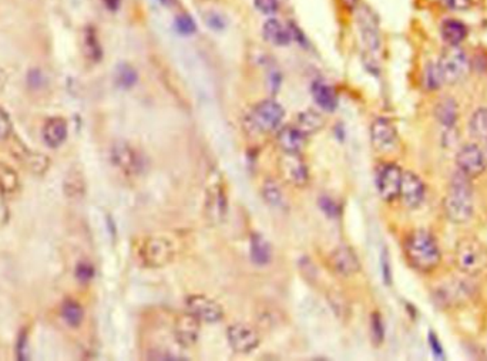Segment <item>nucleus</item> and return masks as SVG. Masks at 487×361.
I'll use <instances>...</instances> for the list:
<instances>
[{
	"label": "nucleus",
	"instance_id": "39448f33",
	"mask_svg": "<svg viewBox=\"0 0 487 361\" xmlns=\"http://www.w3.org/2000/svg\"><path fill=\"white\" fill-rule=\"evenodd\" d=\"M443 84H456L470 72V60L461 46H447L436 62Z\"/></svg>",
	"mask_w": 487,
	"mask_h": 361
},
{
	"label": "nucleus",
	"instance_id": "8fccbe9b",
	"mask_svg": "<svg viewBox=\"0 0 487 361\" xmlns=\"http://www.w3.org/2000/svg\"><path fill=\"white\" fill-rule=\"evenodd\" d=\"M158 2L163 5V6H173L176 2H177V0H158Z\"/></svg>",
	"mask_w": 487,
	"mask_h": 361
},
{
	"label": "nucleus",
	"instance_id": "412c9836",
	"mask_svg": "<svg viewBox=\"0 0 487 361\" xmlns=\"http://www.w3.org/2000/svg\"><path fill=\"white\" fill-rule=\"evenodd\" d=\"M469 35L468 26L459 19H446L440 24V36L447 46H461Z\"/></svg>",
	"mask_w": 487,
	"mask_h": 361
},
{
	"label": "nucleus",
	"instance_id": "f704fd0d",
	"mask_svg": "<svg viewBox=\"0 0 487 361\" xmlns=\"http://www.w3.org/2000/svg\"><path fill=\"white\" fill-rule=\"evenodd\" d=\"M423 85L429 90V92H435V90H439L440 87H443V81L438 69L436 63H429L424 67V73H423Z\"/></svg>",
	"mask_w": 487,
	"mask_h": 361
},
{
	"label": "nucleus",
	"instance_id": "20e7f679",
	"mask_svg": "<svg viewBox=\"0 0 487 361\" xmlns=\"http://www.w3.org/2000/svg\"><path fill=\"white\" fill-rule=\"evenodd\" d=\"M454 263L466 276H477L487 267V249L477 237L465 236L456 245Z\"/></svg>",
	"mask_w": 487,
	"mask_h": 361
},
{
	"label": "nucleus",
	"instance_id": "3c124183",
	"mask_svg": "<svg viewBox=\"0 0 487 361\" xmlns=\"http://www.w3.org/2000/svg\"><path fill=\"white\" fill-rule=\"evenodd\" d=\"M201 2H217V0H201Z\"/></svg>",
	"mask_w": 487,
	"mask_h": 361
},
{
	"label": "nucleus",
	"instance_id": "ddd939ff",
	"mask_svg": "<svg viewBox=\"0 0 487 361\" xmlns=\"http://www.w3.org/2000/svg\"><path fill=\"white\" fill-rule=\"evenodd\" d=\"M397 131L386 117H378L370 126V142L379 153H389L397 145Z\"/></svg>",
	"mask_w": 487,
	"mask_h": 361
},
{
	"label": "nucleus",
	"instance_id": "5701e85b",
	"mask_svg": "<svg viewBox=\"0 0 487 361\" xmlns=\"http://www.w3.org/2000/svg\"><path fill=\"white\" fill-rule=\"evenodd\" d=\"M311 93L312 97L324 111L327 112H333L338 107V96L333 87L327 84L322 80L313 81L311 85Z\"/></svg>",
	"mask_w": 487,
	"mask_h": 361
},
{
	"label": "nucleus",
	"instance_id": "473e14b6",
	"mask_svg": "<svg viewBox=\"0 0 487 361\" xmlns=\"http://www.w3.org/2000/svg\"><path fill=\"white\" fill-rule=\"evenodd\" d=\"M137 80H138V74L133 66L126 63L117 66L116 74H114V81H116L117 87L123 90H129L135 85Z\"/></svg>",
	"mask_w": 487,
	"mask_h": 361
},
{
	"label": "nucleus",
	"instance_id": "1a4fd4ad",
	"mask_svg": "<svg viewBox=\"0 0 487 361\" xmlns=\"http://www.w3.org/2000/svg\"><path fill=\"white\" fill-rule=\"evenodd\" d=\"M228 210L226 190L220 176H214L206 191V214L211 222H222Z\"/></svg>",
	"mask_w": 487,
	"mask_h": 361
},
{
	"label": "nucleus",
	"instance_id": "37998d69",
	"mask_svg": "<svg viewBox=\"0 0 487 361\" xmlns=\"http://www.w3.org/2000/svg\"><path fill=\"white\" fill-rule=\"evenodd\" d=\"M16 354H17V360H22V361L31 358V351H28V336L24 330L20 332V336L16 344Z\"/></svg>",
	"mask_w": 487,
	"mask_h": 361
},
{
	"label": "nucleus",
	"instance_id": "4c0bfd02",
	"mask_svg": "<svg viewBox=\"0 0 487 361\" xmlns=\"http://www.w3.org/2000/svg\"><path fill=\"white\" fill-rule=\"evenodd\" d=\"M96 275V269L90 262H79L74 269V276L81 283H89Z\"/></svg>",
	"mask_w": 487,
	"mask_h": 361
},
{
	"label": "nucleus",
	"instance_id": "f257e3e1",
	"mask_svg": "<svg viewBox=\"0 0 487 361\" xmlns=\"http://www.w3.org/2000/svg\"><path fill=\"white\" fill-rule=\"evenodd\" d=\"M404 253L412 269L431 275L442 263V251L438 239L426 229L411 230L404 240Z\"/></svg>",
	"mask_w": 487,
	"mask_h": 361
},
{
	"label": "nucleus",
	"instance_id": "6e6552de",
	"mask_svg": "<svg viewBox=\"0 0 487 361\" xmlns=\"http://www.w3.org/2000/svg\"><path fill=\"white\" fill-rule=\"evenodd\" d=\"M487 168L484 151L476 144L463 145L456 154V169L470 179L479 178Z\"/></svg>",
	"mask_w": 487,
	"mask_h": 361
},
{
	"label": "nucleus",
	"instance_id": "49530a36",
	"mask_svg": "<svg viewBox=\"0 0 487 361\" xmlns=\"http://www.w3.org/2000/svg\"><path fill=\"white\" fill-rule=\"evenodd\" d=\"M429 343H431V350H432L434 355H435L438 360H443V358H445L443 347L440 346V342H439V339L436 337V335H435L434 332L429 333Z\"/></svg>",
	"mask_w": 487,
	"mask_h": 361
},
{
	"label": "nucleus",
	"instance_id": "6ab92c4d",
	"mask_svg": "<svg viewBox=\"0 0 487 361\" xmlns=\"http://www.w3.org/2000/svg\"><path fill=\"white\" fill-rule=\"evenodd\" d=\"M249 255L254 265L258 267L268 266L272 260V246L270 240L260 232L251 233L249 237Z\"/></svg>",
	"mask_w": 487,
	"mask_h": 361
},
{
	"label": "nucleus",
	"instance_id": "423d86ee",
	"mask_svg": "<svg viewBox=\"0 0 487 361\" xmlns=\"http://www.w3.org/2000/svg\"><path fill=\"white\" fill-rule=\"evenodd\" d=\"M285 117L283 107L274 100H264L252 107L247 115V126L255 134H268L275 131Z\"/></svg>",
	"mask_w": 487,
	"mask_h": 361
},
{
	"label": "nucleus",
	"instance_id": "9d476101",
	"mask_svg": "<svg viewBox=\"0 0 487 361\" xmlns=\"http://www.w3.org/2000/svg\"><path fill=\"white\" fill-rule=\"evenodd\" d=\"M402 168H400L397 164L393 162H388L383 164L382 167H379L378 172H377V190L379 196L386 201V202H392L396 198H399V192H400V183H402Z\"/></svg>",
	"mask_w": 487,
	"mask_h": 361
},
{
	"label": "nucleus",
	"instance_id": "ea45409f",
	"mask_svg": "<svg viewBox=\"0 0 487 361\" xmlns=\"http://www.w3.org/2000/svg\"><path fill=\"white\" fill-rule=\"evenodd\" d=\"M438 2L450 12H466L473 6L474 0H438Z\"/></svg>",
	"mask_w": 487,
	"mask_h": 361
},
{
	"label": "nucleus",
	"instance_id": "9b49d317",
	"mask_svg": "<svg viewBox=\"0 0 487 361\" xmlns=\"http://www.w3.org/2000/svg\"><path fill=\"white\" fill-rule=\"evenodd\" d=\"M187 312L195 316L199 321L215 324L224 319V309L215 300L203 296V294H192L185 299Z\"/></svg>",
	"mask_w": 487,
	"mask_h": 361
},
{
	"label": "nucleus",
	"instance_id": "7ed1b4c3",
	"mask_svg": "<svg viewBox=\"0 0 487 361\" xmlns=\"http://www.w3.org/2000/svg\"><path fill=\"white\" fill-rule=\"evenodd\" d=\"M177 253L176 245L167 236H146L140 240L137 248L138 262L150 269H158L170 265Z\"/></svg>",
	"mask_w": 487,
	"mask_h": 361
},
{
	"label": "nucleus",
	"instance_id": "4be33fe9",
	"mask_svg": "<svg viewBox=\"0 0 487 361\" xmlns=\"http://www.w3.org/2000/svg\"><path fill=\"white\" fill-rule=\"evenodd\" d=\"M263 35L274 46H288L294 40L290 24L285 26L276 19H270L264 23Z\"/></svg>",
	"mask_w": 487,
	"mask_h": 361
},
{
	"label": "nucleus",
	"instance_id": "aec40b11",
	"mask_svg": "<svg viewBox=\"0 0 487 361\" xmlns=\"http://www.w3.org/2000/svg\"><path fill=\"white\" fill-rule=\"evenodd\" d=\"M67 121L63 117L49 118L43 127V140L47 146L59 148L67 140Z\"/></svg>",
	"mask_w": 487,
	"mask_h": 361
},
{
	"label": "nucleus",
	"instance_id": "79ce46f5",
	"mask_svg": "<svg viewBox=\"0 0 487 361\" xmlns=\"http://www.w3.org/2000/svg\"><path fill=\"white\" fill-rule=\"evenodd\" d=\"M12 128H13V124L9 114L0 107V141H5L10 137Z\"/></svg>",
	"mask_w": 487,
	"mask_h": 361
},
{
	"label": "nucleus",
	"instance_id": "c85d7f7f",
	"mask_svg": "<svg viewBox=\"0 0 487 361\" xmlns=\"http://www.w3.org/2000/svg\"><path fill=\"white\" fill-rule=\"evenodd\" d=\"M83 51H84V56L93 63H99L100 60L103 58V49H101L100 40L97 37V32H96V28L92 26H88L84 28Z\"/></svg>",
	"mask_w": 487,
	"mask_h": 361
},
{
	"label": "nucleus",
	"instance_id": "2f4dec72",
	"mask_svg": "<svg viewBox=\"0 0 487 361\" xmlns=\"http://www.w3.org/2000/svg\"><path fill=\"white\" fill-rule=\"evenodd\" d=\"M63 320L70 326V327H79L83 323L84 319V310L80 303H77L73 299H66L62 309H60Z\"/></svg>",
	"mask_w": 487,
	"mask_h": 361
},
{
	"label": "nucleus",
	"instance_id": "f3484780",
	"mask_svg": "<svg viewBox=\"0 0 487 361\" xmlns=\"http://www.w3.org/2000/svg\"><path fill=\"white\" fill-rule=\"evenodd\" d=\"M281 175L292 185L304 187L309 179L308 168L298 153H283L279 160Z\"/></svg>",
	"mask_w": 487,
	"mask_h": 361
},
{
	"label": "nucleus",
	"instance_id": "c9c22d12",
	"mask_svg": "<svg viewBox=\"0 0 487 361\" xmlns=\"http://www.w3.org/2000/svg\"><path fill=\"white\" fill-rule=\"evenodd\" d=\"M370 336H372V342H374L375 346H381L383 343L385 326H383L382 316L378 312L372 313V316H370Z\"/></svg>",
	"mask_w": 487,
	"mask_h": 361
},
{
	"label": "nucleus",
	"instance_id": "72a5a7b5",
	"mask_svg": "<svg viewBox=\"0 0 487 361\" xmlns=\"http://www.w3.org/2000/svg\"><path fill=\"white\" fill-rule=\"evenodd\" d=\"M263 196H264V201L274 208H282L285 203L282 190L278 187V184L274 179H267L264 183Z\"/></svg>",
	"mask_w": 487,
	"mask_h": 361
},
{
	"label": "nucleus",
	"instance_id": "a211bd4d",
	"mask_svg": "<svg viewBox=\"0 0 487 361\" xmlns=\"http://www.w3.org/2000/svg\"><path fill=\"white\" fill-rule=\"evenodd\" d=\"M174 336L181 347H192L199 337V320L190 312L180 314L174 324Z\"/></svg>",
	"mask_w": 487,
	"mask_h": 361
},
{
	"label": "nucleus",
	"instance_id": "09e8293b",
	"mask_svg": "<svg viewBox=\"0 0 487 361\" xmlns=\"http://www.w3.org/2000/svg\"><path fill=\"white\" fill-rule=\"evenodd\" d=\"M340 2H342V5L345 6L347 9L354 10V9H356V8H358V5H359L361 0H340Z\"/></svg>",
	"mask_w": 487,
	"mask_h": 361
},
{
	"label": "nucleus",
	"instance_id": "7c9ffc66",
	"mask_svg": "<svg viewBox=\"0 0 487 361\" xmlns=\"http://www.w3.org/2000/svg\"><path fill=\"white\" fill-rule=\"evenodd\" d=\"M469 134L474 140L487 141V107L477 108L469 119Z\"/></svg>",
	"mask_w": 487,
	"mask_h": 361
},
{
	"label": "nucleus",
	"instance_id": "c03bdc74",
	"mask_svg": "<svg viewBox=\"0 0 487 361\" xmlns=\"http://www.w3.org/2000/svg\"><path fill=\"white\" fill-rule=\"evenodd\" d=\"M206 23L208 24V27H211L213 30H217V32H220V30H224L225 26H226V20L222 15L220 13H215V12H211V13H207L206 16Z\"/></svg>",
	"mask_w": 487,
	"mask_h": 361
},
{
	"label": "nucleus",
	"instance_id": "f8f14e48",
	"mask_svg": "<svg viewBox=\"0 0 487 361\" xmlns=\"http://www.w3.org/2000/svg\"><path fill=\"white\" fill-rule=\"evenodd\" d=\"M226 339L231 349L240 354H248L260 346V336L256 330L244 323H236L228 327Z\"/></svg>",
	"mask_w": 487,
	"mask_h": 361
},
{
	"label": "nucleus",
	"instance_id": "e433bc0d",
	"mask_svg": "<svg viewBox=\"0 0 487 361\" xmlns=\"http://www.w3.org/2000/svg\"><path fill=\"white\" fill-rule=\"evenodd\" d=\"M174 27H176L177 32L183 36H190V35L195 33V30H197L194 19L187 13H181L176 17Z\"/></svg>",
	"mask_w": 487,
	"mask_h": 361
},
{
	"label": "nucleus",
	"instance_id": "0eeeda50",
	"mask_svg": "<svg viewBox=\"0 0 487 361\" xmlns=\"http://www.w3.org/2000/svg\"><path fill=\"white\" fill-rule=\"evenodd\" d=\"M111 162L129 176H138L146 169V160L131 144L120 141L111 148Z\"/></svg>",
	"mask_w": 487,
	"mask_h": 361
},
{
	"label": "nucleus",
	"instance_id": "58836bf2",
	"mask_svg": "<svg viewBox=\"0 0 487 361\" xmlns=\"http://www.w3.org/2000/svg\"><path fill=\"white\" fill-rule=\"evenodd\" d=\"M318 205L321 208L322 212L328 217V218H338L339 212H340V206L338 205V202L335 199H332L331 196L322 195L318 201Z\"/></svg>",
	"mask_w": 487,
	"mask_h": 361
},
{
	"label": "nucleus",
	"instance_id": "b1692460",
	"mask_svg": "<svg viewBox=\"0 0 487 361\" xmlns=\"http://www.w3.org/2000/svg\"><path fill=\"white\" fill-rule=\"evenodd\" d=\"M276 142L283 153H299L306 144V134L298 127H283L278 131Z\"/></svg>",
	"mask_w": 487,
	"mask_h": 361
},
{
	"label": "nucleus",
	"instance_id": "bb28decb",
	"mask_svg": "<svg viewBox=\"0 0 487 361\" xmlns=\"http://www.w3.org/2000/svg\"><path fill=\"white\" fill-rule=\"evenodd\" d=\"M19 161L23 162V165L33 174L42 175L44 174L49 167H50V160L49 157L39 154V153H33L31 149H26L23 145H19V156H17Z\"/></svg>",
	"mask_w": 487,
	"mask_h": 361
},
{
	"label": "nucleus",
	"instance_id": "dca6fc26",
	"mask_svg": "<svg viewBox=\"0 0 487 361\" xmlns=\"http://www.w3.org/2000/svg\"><path fill=\"white\" fill-rule=\"evenodd\" d=\"M329 266L340 276H352L361 270V260L355 251L348 245L335 248L329 255Z\"/></svg>",
	"mask_w": 487,
	"mask_h": 361
},
{
	"label": "nucleus",
	"instance_id": "4468645a",
	"mask_svg": "<svg viewBox=\"0 0 487 361\" xmlns=\"http://www.w3.org/2000/svg\"><path fill=\"white\" fill-rule=\"evenodd\" d=\"M424 195L426 187L422 178L412 171H404L399 198L402 199L405 206L409 209H418L423 203Z\"/></svg>",
	"mask_w": 487,
	"mask_h": 361
},
{
	"label": "nucleus",
	"instance_id": "a19ab883",
	"mask_svg": "<svg viewBox=\"0 0 487 361\" xmlns=\"http://www.w3.org/2000/svg\"><path fill=\"white\" fill-rule=\"evenodd\" d=\"M254 5L258 12L267 16H272L279 10L278 0H254Z\"/></svg>",
	"mask_w": 487,
	"mask_h": 361
},
{
	"label": "nucleus",
	"instance_id": "c756f323",
	"mask_svg": "<svg viewBox=\"0 0 487 361\" xmlns=\"http://www.w3.org/2000/svg\"><path fill=\"white\" fill-rule=\"evenodd\" d=\"M324 126H325V119L317 111L306 110V111L298 114L297 127L306 135L321 131L324 128Z\"/></svg>",
	"mask_w": 487,
	"mask_h": 361
},
{
	"label": "nucleus",
	"instance_id": "de8ad7c7",
	"mask_svg": "<svg viewBox=\"0 0 487 361\" xmlns=\"http://www.w3.org/2000/svg\"><path fill=\"white\" fill-rule=\"evenodd\" d=\"M120 3H122V0H104L106 8L111 12H116L120 8Z\"/></svg>",
	"mask_w": 487,
	"mask_h": 361
},
{
	"label": "nucleus",
	"instance_id": "603ef678",
	"mask_svg": "<svg viewBox=\"0 0 487 361\" xmlns=\"http://www.w3.org/2000/svg\"><path fill=\"white\" fill-rule=\"evenodd\" d=\"M484 157H486V162H487V146H486V151H484Z\"/></svg>",
	"mask_w": 487,
	"mask_h": 361
},
{
	"label": "nucleus",
	"instance_id": "393cba45",
	"mask_svg": "<svg viewBox=\"0 0 487 361\" xmlns=\"http://www.w3.org/2000/svg\"><path fill=\"white\" fill-rule=\"evenodd\" d=\"M434 114L442 127H445L446 130H452L456 126L457 119H459V106H457V103L453 99L446 97L435 106Z\"/></svg>",
	"mask_w": 487,
	"mask_h": 361
},
{
	"label": "nucleus",
	"instance_id": "a878e982",
	"mask_svg": "<svg viewBox=\"0 0 487 361\" xmlns=\"http://www.w3.org/2000/svg\"><path fill=\"white\" fill-rule=\"evenodd\" d=\"M63 192L69 199H81L85 195V178L79 167H73L66 172L63 179Z\"/></svg>",
	"mask_w": 487,
	"mask_h": 361
},
{
	"label": "nucleus",
	"instance_id": "f03ea898",
	"mask_svg": "<svg viewBox=\"0 0 487 361\" xmlns=\"http://www.w3.org/2000/svg\"><path fill=\"white\" fill-rule=\"evenodd\" d=\"M470 178L457 171L452 175L447 194L443 199L446 218L457 225L466 224L474 212V194Z\"/></svg>",
	"mask_w": 487,
	"mask_h": 361
},
{
	"label": "nucleus",
	"instance_id": "2eb2a0df",
	"mask_svg": "<svg viewBox=\"0 0 487 361\" xmlns=\"http://www.w3.org/2000/svg\"><path fill=\"white\" fill-rule=\"evenodd\" d=\"M361 36L366 50L370 53H378L381 49V32H379V22L375 13L369 8H362L358 16Z\"/></svg>",
	"mask_w": 487,
	"mask_h": 361
},
{
	"label": "nucleus",
	"instance_id": "a18cd8bd",
	"mask_svg": "<svg viewBox=\"0 0 487 361\" xmlns=\"http://www.w3.org/2000/svg\"><path fill=\"white\" fill-rule=\"evenodd\" d=\"M381 267H382V276L383 282L386 285L392 283V270H390V262H389V255L388 251H383L382 258H381Z\"/></svg>",
	"mask_w": 487,
	"mask_h": 361
},
{
	"label": "nucleus",
	"instance_id": "cd10ccee",
	"mask_svg": "<svg viewBox=\"0 0 487 361\" xmlns=\"http://www.w3.org/2000/svg\"><path fill=\"white\" fill-rule=\"evenodd\" d=\"M20 188L16 171L5 162H0V198H10Z\"/></svg>",
	"mask_w": 487,
	"mask_h": 361
}]
</instances>
